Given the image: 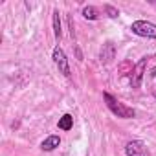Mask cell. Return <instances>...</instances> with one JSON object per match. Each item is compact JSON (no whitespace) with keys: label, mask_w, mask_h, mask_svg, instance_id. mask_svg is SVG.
<instances>
[{"label":"cell","mask_w":156,"mask_h":156,"mask_svg":"<svg viewBox=\"0 0 156 156\" xmlns=\"http://www.w3.org/2000/svg\"><path fill=\"white\" fill-rule=\"evenodd\" d=\"M103 99L107 101V107H108V110H110L114 116H118V118H121V119H130V118H134V116H136L134 108L125 107L123 103H119V101H118L114 96H110L108 92H105V94H103Z\"/></svg>","instance_id":"6da1fadb"},{"label":"cell","mask_w":156,"mask_h":156,"mask_svg":"<svg viewBox=\"0 0 156 156\" xmlns=\"http://www.w3.org/2000/svg\"><path fill=\"white\" fill-rule=\"evenodd\" d=\"M130 31L138 37H147V39H156V24L149 20H134L130 24Z\"/></svg>","instance_id":"7a4b0ae2"},{"label":"cell","mask_w":156,"mask_h":156,"mask_svg":"<svg viewBox=\"0 0 156 156\" xmlns=\"http://www.w3.org/2000/svg\"><path fill=\"white\" fill-rule=\"evenodd\" d=\"M149 62V57H141L140 62L132 68L130 72V87L132 88H140L141 87V81H143V73H145V66Z\"/></svg>","instance_id":"3957f363"},{"label":"cell","mask_w":156,"mask_h":156,"mask_svg":"<svg viewBox=\"0 0 156 156\" xmlns=\"http://www.w3.org/2000/svg\"><path fill=\"white\" fill-rule=\"evenodd\" d=\"M51 57H53V62H55V66L59 68V72L64 75V77H70V66H68V59H66V53L62 51V48H53V53H51Z\"/></svg>","instance_id":"277c9868"},{"label":"cell","mask_w":156,"mask_h":156,"mask_svg":"<svg viewBox=\"0 0 156 156\" xmlns=\"http://www.w3.org/2000/svg\"><path fill=\"white\" fill-rule=\"evenodd\" d=\"M125 154L127 156H149V151L141 140H132L125 145Z\"/></svg>","instance_id":"5b68a950"},{"label":"cell","mask_w":156,"mask_h":156,"mask_svg":"<svg viewBox=\"0 0 156 156\" xmlns=\"http://www.w3.org/2000/svg\"><path fill=\"white\" fill-rule=\"evenodd\" d=\"M99 59H101L103 64H108V62H112V61L116 59V46H114V42L107 41V42L103 44L101 53H99Z\"/></svg>","instance_id":"8992f818"},{"label":"cell","mask_w":156,"mask_h":156,"mask_svg":"<svg viewBox=\"0 0 156 156\" xmlns=\"http://www.w3.org/2000/svg\"><path fill=\"white\" fill-rule=\"evenodd\" d=\"M59 145H61V138H59L57 134H51V136H48V138L41 143V149H42V151H46V152H50V151L57 149Z\"/></svg>","instance_id":"52a82bcc"},{"label":"cell","mask_w":156,"mask_h":156,"mask_svg":"<svg viewBox=\"0 0 156 156\" xmlns=\"http://www.w3.org/2000/svg\"><path fill=\"white\" fill-rule=\"evenodd\" d=\"M51 20H53V35L59 41L62 37V30H61V19H59V9H53L51 13Z\"/></svg>","instance_id":"ba28073f"},{"label":"cell","mask_w":156,"mask_h":156,"mask_svg":"<svg viewBox=\"0 0 156 156\" xmlns=\"http://www.w3.org/2000/svg\"><path fill=\"white\" fill-rule=\"evenodd\" d=\"M59 129L61 130H70L72 127H73V116L72 114H64L62 118H59Z\"/></svg>","instance_id":"9c48e42d"},{"label":"cell","mask_w":156,"mask_h":156,"mask_svg":"<svg viewBox=\"0 0 156 156\" xmlns=\"http://www.w3.org/2000/svg\"><path fill=\"white\" fill-rule=\"evenodd\" d=\"M83 17L87 20H98L99 13H98V9L94 6H87V8H83Z\"/></svg>","instance_id":"30bf717a"},{"label":"cell","mask_w":156,"mask_h":156,"mask_svg":"<svg viewBox=\"0 0 156 156\" xmlns=\"http://www.w3.org/2000/svg\"><path fill=\"white\" fill-rule=\"evenodd\" d=\"M103 9H105V13H107L110 19H118V17H119V11H118V8H114L112 4H105V6H103Z\"/></svg>","instance_id":"8fae6325"},{"label":"cell","mask_w":156,"mask_h":156,"mask_svg":"<svg viewBox=\"0 0 156 156\" xmlns=\"http://www.w3.org/2000/svg\"><path fill=\"white\" fill-rule=\"evenodd\" d=\"M154 98H156V90H154Z\"/></svg>","instance_id":"7c38bea8"}]
</instances>
